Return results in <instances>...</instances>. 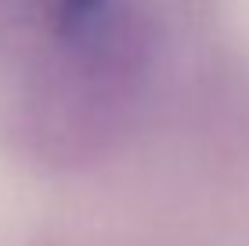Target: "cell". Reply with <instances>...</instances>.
Wrapping results in <instances>:
<instances>
[{
	"instance_id": "6da1fadb",
	"label": "cell",
	"mask_w": 249,
	"mask_h": 246,
	"mask_svg": "<svg viewBox=\"0 0 249 246\" xmlns=\"http://www.w3.org/2000/svg\"><path fill=\"white\" fill-rule=\"evenodd\" d=\"M101 11L105 0H51V25L58 37H83Z\"/></svg>"
}]
</instances>
